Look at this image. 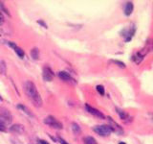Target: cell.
Masks as SVG:
<instances>
[{
  "mask_svg": "<svg viewBox=\"0 0 153 144\" xmlns=\"http://www.w3.org/2000/svg\"><path fill=\"white\" fill-rule=\"evenodd\" d=\"M24 91H25L26 95L30 98V100L36 107H41L42 99L36 89V86H35V84H33V82L27 81L26 83L24 84Z\"/></svg>",
  "mask_w": 153,
  "mask_h": 144,
  "instance_id": "cell-1",
  "label": "cell"
},
{
  "mask_svg": "<svg viewBox=\"0 0 153 144\" xmlns=\"http://www.w3.org/2000/svg\"><path fill=\"white\" fill-rule=\"evenodd\" d=\"M94 132L102 136H107L113 132V129L109 125H98L93 128Z\"/></svg>",
  "mask_w": 153,
  "mask_h": 144,
  "instance_id": "cell-2",
  "label": "cell"
},
{
  "mask_svg": "<svg viewBox=\"0 0 153 144\" xmlns=\"http://www.w3.org/2000/svg\"><path fill=\"white\" fill-rule=\"evenodd\" d=\"M136 32V27H135V24H130V26L128 28L124 29L122 32V36L124 37V40H126V42H128L129 40H131V38H133L134 34Z\"/></svg>",
  "mask_w": 153,
  "mask_h": 144,
  "instance_id": "cell-3",
  "label": "cell"
},
{
  "mask_svg": "<svg viewBox=\"0 0 153 144\" xmlns=\"http://www.w3.org/2000/svg\"><path fill=\"white\" fill-rule=\"evenodd\" d=\"M12 119H13V116L9 110H1V112H0V123H2L5 126V125H8L11 123Z\"/></svg>",
  "mask_w": 153,
  "mask_h": 144,
  "instance_id": "cell-4",
  "label": "cell"
},
{
  "mask_svg": "<svg viewBox=\"0 0 153 144\" xmlns=\"http://www.w3.org/2000/svg\"><path fill=\"white\" fill-rule=\"evenodd\" d=\"M44 123L49 125V126L55 128V129H59L61 130L62 128H63V126H62V124L59 121V120H56L54 116H48L44 119Z\"/></svg>",
  "mask_w": 153,
  "mask_h": 144,
  "instance_id": "cell-5",
  "label": "cell"
},
{
  "mask_svg": "<svg viewBox=\"0 0 153 144\" xmlns=\"http://www.w3.org/2000/svg\"><path fill=\"white\" fill-rule=\"evenodd\" d=\"M54 77H55V74L53 70L50 68V67L48 66H45L44 68L42 70V78L44 79L46 82H51L54 80Z\"/></svg>",
  "mask_w": 153,
  "mask_h": 144,
  "instance_id": "cell-6",
  "label": "cell"
},
{
  "mask_svg": "<svg viewBox=\"0 0 153 144\" xmlns=\"http://www.w3.org/2000/svg\"><path fill=\"white\" fill-rule=\"evenodd\" d=\"M85 109H86V110H87V112H88L89 113L93 114L94 116H96V117L100 118V119H104V118H105L104 114H103L102 112H100V110H96V109L92 108V107H91V106H89L88 104H86V105H85Z\"/></svg>",
  "mask_w": 153,
  "mask_h": 144,
  "instance_id": "cell-7",
  "label": "cell"
},
{
  "mask_svg": "<svg viewBox=\"0 0 153 144\" xmlns=\"http://www.w3.org/2000/svg\"><path fill=\"white\" fill-rule=\"evenodd\" d=\"M151 50H153V41L152 40H147V42L146 43L145 47L143 48V49H141L140 51H139L138 53L140 54L143 58H145V56L146 54H148Z\"/></svg>",
  "mask_w": 153,
  "mask_h": 144,
  "instance_id": "cell-8",
  "label": "cell"
},
{
  "mask_svg": "<svg viewBox=\"0 0 153 144\" xmlns=\"http://www.w3.org/2000/svg\"><path fill=\"white\" fill-rule=\"evenodd\" d=\"M57 76H59V78L61 80H63V81L71 82V83H76L75 80L72 78V76L69 73H67L66 71H60V72H59V73H57Z\"/></svg>",
  "mask_w": 153,
  "mask_h": 144,
  "instance_id": "cell-9",
  "label": "cell"
},
{
  "mask_svg": "<svg viewBox=\"0 0 153 144\" xmlns=\"http://www.w3.org/2000/svg\"><path fill=\"white\" fill-rule=\"evenodd\" d=\"M107 118L109 120L110 124H111V125H109V126L113 129V132H117V133H120V134H123V130L122 129V127L120 126L119 124H117L116 122H115L111 117H107Z\"/></svg>",
  "mask_w": 153,
  "mask_h": 144,
  "instance_id": "cell-10",
  "label": "cell"
},
{
  "mask_svg": "<svg viewBox=\"0 0 153 144\" xmlns=\"http://www.w3.org/2000/svg\"><path fill=\"white\" fill-rule=\"evenodd\" d=\"M116 110H117V113L119 114L120 118H121L122 120H123V121H130V115H129L126 112H124L123 110H121L119 108H116Z\"/></svg>",
  "mask_w": 153,
  "mask_h": 144,
  "instance_id": "cell-11",
  "label": "cell"
},
{
  "mask_svg": "<svg viewBox=\"0 0 153 144\" xmlns=\"http://www.w3.org/2000/svg\"><path fill=\"white\" fill-rule=\"evenodd\" d=\"M133 9H134V5L132 2H127L126 4V7H124V14L126 16H129L133 12Z\"/></svg>",
  "mask_w": 153,
  "mask_h": 144,
  "instance_id": "cell-12",
  "label": "cell"
},
{
  "mask_svg": "<svg viewBox=\"0 0 153 144\" xmlns=\"http://www.w3.org/2000/svg\"><path fill=\"white\" fill-rule=\"evenodd\" d=\"M11 130L12 132L13 133H16V134H22L24 132V127L22 125H19V124H14L11 127Z\"/></svg>",
  "mask_w": 153,
  "mask_h": 144,
  "instance_id": "cell-13",
  "label": "cell"
},
{
  "mask_svg": "<svg viewBox=\"0 0 153 144\" xmlns=\"http://www.w3.org/2000/svg\"><path fill=\"white\" fill-rule=\"evenodd\" d=\"M9 45L11 46L12 48H13L14 51H16V54H17L19 57H20V58H23V57H24V52H23V50L21 49V48L17 47L16 44H14L13 42H9Z\"/></svg>",
  "mask_w": 153,
  "mask_h": 144,
  "instance_id": "cell-14",
  "label": "cell"
},
{
  "mask_svg": "<svg viewBox=\"0 0 153 144\" xmlns=\"http://www.w3.org/2000/svg\"><path fill=\"white\" fill-rule=\"evenodd\" d=\"M143 60V58L139 54V53L137 52V53H135L133 56H132V61L135 62L136 64H141V62Z\"/></svg>",
  "mask_w": 153,
  "mask_h": 144,
  "instance_id": "cell-15",
  "label": "cell"
},
{
  "mask_svg": "<svg viewBox=\"0 0 153 144\" xmlns=\"http://www.w3.org/2000/svg\"><path fill=\"white\" fill-rule=\"evenodd\" d=\"M17 108H18V109H20V110H22L24 112L29 115V116L33 117V114L32 113V112H31V110H29L27 107H25V106H23V105H17Z\"/></svg>",
  "mask_w": 153,
  "mask_h": 144,
  "instance_id": "cell-16",
  "label": "cell"
},
{
  "mask_svg": "<svg viewBox=\"0 0 153 144\" xmlns=\"http://www.w3.org/2000/svg\"><path fill=\"white\" fill-rule=\"evenodd\" d=\"M31 56L33 60H38L39 59V51H38L37 48H33L31 51Z\"/></svg>",
  "mask_w": 153,
  "mask_h": 144,
  "instance_id": "cell-17",
  "label": "cell"
},
{
  "mask_svg": "<svg viewBox=\"0 0 153 144\" xmlns=\"http://www.w3.org/2000/svg\"><path fill=\"white\" fill-rule=\"evenodd\" d=\"M83 142L84 144H97V141L96 139L92 136H86L83 139Z\"/></svg>",
  "mask_w": 153,
  "mask_h": 144,
  "instance_id": "cell-18",
  "label": "cell"
},
{
  "mask_svg": "<svg viewBox=\"0 0 153 144\" xmlns=\"http://www.w3.org/2000/svg\"><path fill=\"white\" fill-rule=\"evenodd\" d=\"M0 72H1L2 74L6 73V62H5L3 60L0 62Z\"/></svg>",
  "mask_w": 153,
  "mask_h": 144,
  "instance_id": "cell-19",
  "label": "cell"
},
{
  "mask_svg": "<svg viewBox=\"0 0 153 144\" xmlns=\"http://www.w3.org/2000/svg\"><path fill=\"white\" fill-rule=\"evenodd\" d=\"M96 88H97V91H98V92H99L100 95H104V93H105V90H104L103 86H102V85H99V86H96Z\"/></svg>",
  "mask_w": 153,
  "mask_h": 144,
  "instance_id": "cell-20",
  "label": "cell"
},
{
  "mask_svg": "<svg viewBox=\"0 0 153 144\" xmlns=\"http://www.w3.org/2000/svg\"><path fill=\"white\" fill-rule=\"evenodd\" d=\"M72 129H73L74 133L79 134L80 132V128H79V126L76 123H72Z\"/></svg>",
  "mask_w": 153,
  "mask_h": 144,
  "instance_id": "cell-21",
  "label": "cell"
},
{
  "mask_svg": "<svg viewBox=\"0 0 153 144\" xmlns=\"http://www.w3.org/2000/svg\"><path fill=\"white\" fill-rule=\"evenodd\" d=\"M111 62H113V64H117L120 67H122V68H126V64H124L123 62H120V61H117V60H112Z\"/></svg>",
  "mask_w": 153,
  "mask_h": 144,
  "instance_id": "cell-22",
  "label": "cell"
},
{
  "mask_svg": "<svg viewBox=\"0 0 153 144\" xmlns=\"http://www.w3.org/2000/svg\"><path fill=\"white\" fill-rule=\"evenodd\" d=\"M0 132H7L6 127H5L2 123H0Z\"/></svg>",
  "mask_w": 153,
  "mask_h": 144,
  "instance_id": "cell-23",
  "label": "cell"
},
{
  "mask_svg": "<svg viewBox=\"0 0 153 144\" xmlns=\"http://www.w3.org/2000/svg\"><path fill=\"white\" fill-rule=\"evenodd\" d=\"M0 6L2 7V9L4 10V11H5V13H6V14H8V16H11V14H10V13H9V11H8V10H7V8H6V7H4L3 3H0Z\"/></svg>",
  "mask_w": 153,
  "mask_h": 144,
  "instance_id": "cell-24",
  "label": "cell"
},
{
  "mask_svg": "<svg viewBox=\"0 0 153 144\" xmlns=\"http://www.w3.org/2000/svg\"><path fill=\"white\" fill-rule=\"evenodd\" d=\"M59 141L61 144H68V143H67V142L64 140V139H62L61 137H59Z\"/></svg>",
  "mask_w": 153,
  "mask_h": 144,
  "instance_id": "cell-25",
  "label": "cell"
},
{
  "mask_svg": "<svg viewBox=\"0 0 153 144\" xmlns=\"http://www.w3.org/2000/svg\"><path fill=\"white\" fill-rule=\"evenodd\" d=\"M3 21H4L3 14H2V13H1V12H0V24H2V23H3Z\"/></svg>",
  "mask_w": 153,
  "mask_h": 144,
  "instance_id": "cell-26",
  "label": "cell"
},
{
  "mask_svg": "<svg viewBox=\"0 0 153 144\" xmlns=\"http://www.w3.org/2000/svg\"><path fill=\"white\" fill-rule=\"evenodd\" d=\"M40 144H49L47 141H45V140H40Z\"/></svg>",
  "mask_w": 153,
  "mask_h": 144,
  "instance_id": "cell-27",
  "label": "cell"
},
{
  "mask_svg": "<svg viewBox=\"0 0 153 144\" xmlns=\"http://www.w3.org/2000/svg\"><path fill=\"white\" fill-rule=\"evenodd\" d=\"M119 144H126V142H123V141H122V142H120Z\"/></svg>",
  "mask_w": 153,
  "mask_h": 144,
  "instance_id": "cell-28",
  "label": "cell"
}]
</instances>
